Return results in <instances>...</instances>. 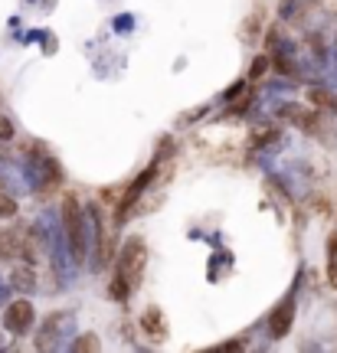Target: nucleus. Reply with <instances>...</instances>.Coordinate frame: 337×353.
I'll use <instances>...</instances> for the list:
<instances>
[{"label":"nucleus","instance_id":"nucleus-1","mask_svg":"<svg viewBox=\"0 0 337 353\" xmlns=\"http://www.w3.org/2000/svg\"><path fill=\"white\" fill-rule=\"evenodd\" d=\"M144 265H148V242L141 239V236L125 239L122 252L115 259L112 285H108V294H112L115 301L125 304L128 298H131V291H135L137 285H141V278H144Z\"/></svg>","mask_w":337,"mask_h":353},{"label":"nucleus","instance_id":"nucleus-2","mask_svg":"<svg viewBox=\"0 0 337 353\" xmlns=\"http://www.w3.org/2000/svg\"><path fill=\"white\" fill-rule=\"evenodd\" d=\"M59 223H63V232L69 245H73V255L79 265H86L88 259V219H86V206L75 200V196H63L59 203Z\"/></svg>","mask_w":337,"mask_h":353},{"label":"nucleus","instance_id":"nucleus-3","mask_svg":"<svg viewBox=\"0 0 337 353\" xmlns=\"http://www.w3.org/2000/svg\"><path fill=\"white\" fill-rule=\"evenodd\" d=\"M23 176H26V187L43 193V190L63 183V167H59V161H56L52 154L43 151V148H37V151L30 148L23 157Z\"/></svg>","mask_w":337,"mask_h":353},{"label":"nucleus","instance_id":"nucleus-4","mask_svg":"<svg viewBox=\"0 0 337 353\" xmlns=\"http://www.w3.org/2000/svg\"><path fill=\"white\" fill-rule=\"evenodd\" d=\"M73 334H79L75 330V317L69 311H63V314H50L43 321V327H39L33 343H37V350H63V347H69Z\"/></svg>","mask_w":337,"mask_h":353},{"label":"nucleus","instance_id":"nucleus-5","mask_svg":"<svg viewBox=\"0 0 337 353\" xmlns=\"http://www.w3.org/2000/svg\"><path fill=\"white\" fill-rule=\"evenodd\" d=\"M295 307H298V291L291 288L282 301L275 304L272 314H269V337H272V341L288 337V330H291V324H295Z\"/></svg>","mask_w":337,"mask_h":353},{"label":"nucleus","instance_id":"nucleus-6","mask_svg":"<svg viewBox=\"0 0 337 353\" xmlns=\"http://www.w3.org/2000/svg\"><path fill=\"white\" fill-rule=\"evenodd\" d=\"M33 317H37L33 304L26 301V298H17V301H10L3 307V327L10 330L13 337H23L26 330L33 327Z\"/></svg>","mask_w":337,"mask_h":353},{"label":"nucleus","instance_id":"nucleus-7","mask_svg":"<svg viewBox=\"0 0 337 353\" xmlns=\"http://www.w3.org/2000/svg\"><path fill=\"white\" fill-rule=\"evenodd\" d=\"M157 164H161V154H157V161H154V164H151L148 170H144V174L137 176L135 183H131V187L125 190V196H122V203H118V219H122V223H125L128 213H131V210L137 206V200H141V193H144V190L151 187V180H154V174H157Z\"/></svg>","mask_w":337,"mask_h":353},{"label":"nucleus","instance_id":"nucleus-8","mask_svg":"<svg viewBox=\"0 0 337 353\" xmlns=\"http://www.w3.org/2000/svg\"><path fill=\"white\" fill-rule=\"evenodd\" d=\"M0 259H26V232L0 229Z\"/></svg>","mask_w":337,"mask_h":353},{"label":"nucleus","instance_id":"nucleus-9","mask_svg":"<svg viewBox=\"0 0 337 353\" xmlns=\"http://www.w3.org/2000/svg\"><path fill=\"white\" fill-rule=\"evenodd\" d=\"M141 330L148 334L151 341H167V321H164V311L161 307H148L144 314H141Z\"/></svg>","mask_w":337,"mask_h":353},{"label":"nucleus","instance_id":"nucleus-10","mask_svg":"<svg viewBox=\"0 0 337 353\" xmlns=\"http://www.w3.org/2000/svg\"><path fill=\"white\" fill-rule=\"evenodd\" d=\"M10 285L17 291H33L37 288V272H33V262H30V259H23L20 265H13Z\"/></svg>","mask_w":337,"mask_h":353},{"label":"nucleus","instance_id":"nucleus-11","mask_svg":"<svg viewBox=\"0 0 337 353\" xmlns=\"http://www.w3.org/2000/svg\"><path fill=\"white\" fill-rule=\"evenodd\" d=\"M308 101H311L318 112H337V99H334V92L325 85H311L308 88Z\"/></svg>","mask_w":337,"mask_h":353},{"label":"nucleus","instance_id":"nucleus-12","mask_svg":"<svg viewBox=\"0 0 337 353\" xmlns=\"http://www.w3.org/2000/svg\"><path fill=\"white\" fill-rule=\"evenodd\" d=\"M10 216H17V196H13L10 190H7V183L0 180V219H10Z\"/></svg>","mask_w":337,"mask_h":353},{"label":"nucleus","instance_id":"nucleus-13","mask_svg":"<svg viewBox=\"0 0 337 353\" xmlns=\"http://www.w3.org/2000/svg\"><path fill=\"white\" fill-rule=\"evenodd\" d=\"M69 347H73L75 353H86V350L95 353V350H102V343H99V337H95V334H79V337H75Z\"/></svg>","mask_w":337,"mask_h":353},{"label":"nucleus","instance_id":"nucleus-14","mask_svg":"<svg viewBox=\"0 0 337 353\" xmlns=\"http://www.w3.org/2000/svg\"><path fill=\"white\" fill-rule=\"evenodd\" d=\"M278 138V128L275 125H262V128H256L252 131V148H262V144H269V141Z\"/></svg>","mask_w":337,"mask_h":353},{"label":"nucleus","instance_id":"nucleus-15","mask_svg":"<svg viewBox=\"0 0 337 353\" xmlns=\"http://www.w3.org/2000/svg\"><path fill=\"white\" fill-rule=\"evenodd\" d=\"M269 65H272V56L265 52V56H256L249 65V79H262L265 72H269Z\"/></svg>","mask_w":337,"mask_h":353},{"label":"nucleus","instance_id":"nucleus-16","mask_svg":"<svg viewBox=\"0 0 337 353\" xmlns=\"http://www.w3.org/2000/svg\"><path fill=\"white\" fill-rule=\"evenodd\" d=\"M131 26H135V17H131V13H118V17H115V30H118V33H128Z\"/></svg>","mask_w":337,"mask_h":353},{"label":"nucleus","instance_id":"nucleus-17","mask_svg":"<svg viewBox=\"0 0 337 353\" xmlns=\"http://www.w3.org/2000/svg\"><path fill=\"white\" fill-rule=\"evenodd\" d=\"M10 138H13V121L10 118H0V144L10 141Z\"/></svg>","mask_w":337,"mask_h":353},{"label":"nucleus","instance_id":"nucleus-18","mask_svg":"<svg viewBox=\"0 0 337 353\" xmlns=\"http://www.w3.org/2000/svg\"><path fill=\"white\" fill-rule=\"evenodd\" d=\"M327 262H337V232L327 239Z\"/></svg>","mask_w":337,"mask_h":353},{"label":"nucleus","instance_id":"nucleus-19","mask_svg":"<svg viewBox=\"0 0 337 353\" xmlns=\"http://www.w3.org/2000/svg\"><path fill=\"white\" fill-rule=\"evenodd\" d=\"M327 281H331V288L337 291V262H327Z\"/></svg>","mask_w":337,"mask_h":353},{"label":"nucleus","instance_id":"nucleus-20","mask_svg":"<svg viewBox=\"0 0 337 353\" xmlns=\"http://www.w3.org/2000/svg\"><path fill=\"white\" fill-rule=\"evenodd\" d=\"M220 350H242V341H226L220 343Z\"/></svg>","mask_w":337,"mask_h":353}]
</instances>
